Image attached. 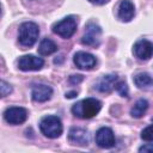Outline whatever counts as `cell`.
Masks as SVG:
<instances>
[{
  "mask_svg": "<svg viewBox=\"0 0 153 153\" xmlns=\"http://www.w3.org/2000/svg\"><path fill=\"white\" fill-rule=\"evenodd\" d=\"M44 65V60L42 57L35 55H24L18 60V68L23 72L29 71H39Z\"/></svg>",
  "mask_w": 153,
  "mask_h": 153,
  "instance_id": "obj_7",
  "label": "cell"
},
{
  "mask_svg": "<svg viewBox=\"0 0 153 153\" xmlns=\"http://www.w3.org/2000/svg\"><path fill=\"white\" fill-rule=\"evenodd\" d=\"M39 36V27L33 22L20 24L18 30V41L23 47H32Z\"/></svg>",
  "mask_w": 153,
  "mask_h": 153,
  "instance_id": "obj_2",
  "label": "cell"
},
{
  "mask_svg": "<svg viewBox=\"0 0 153 153\" xmlns=\"http://www.w3.org/2000/svg\"><path fill=\"white\" fill-rule=\"evenodd\" d=\"M135 16V7L130 0H122L118 5L117 17L122 22H130Z\"/></svg>",
  "mask_w": 153,
  "mask_h": 153,
  "instance_id": "obj_14",
  "label": "cell"
},
{
  "mask_svg": "<svg viewBox=\"0 0 153 153\" xmlns=\"http://www.w3.org/2000/svg\"><path fill=\"white\" fill-rule=\"evenodd\" d=\"M0 93H1V97H6L7 94H10L12 92V87L10 84H7L5 80H1V84H0Z\"/></svg>",
  "mask_w": 153,
  "mask_h": 153,
  "instance_id": "obj_20",
  "label": "cell"
},
{
  "mask_svg": "<svg viewBox=\"0 0 153 153\" xmlns=\"http://www.w3.org/2000/svg\"><path fill=\"white\" fill-rule=\"evenodd\" d=\"M147 109H148V102L146 99L141 98V99L136 100L134 106L130 109V115L134 118H140L143 116V114L147 111Z\"/></svg>",
  "mask_w": 153,
  "mask_h": 153,
  "instance_id": "obj_17",
  "label": "cell"
},
{
  "mask_svg": "<svg viewBox=\"0 0 153 153\" xmlns=\"http://www.w3.org/2000/svg\"><path fill=\"white\" fill-rule=\"evenodd\" d=\"M78 93H76V91H72V92H68V93H66V98H73V97H75Z\"/></svg>",
  "mask_w": 153,
  "mask_h": 153,
  "instance_id": "obj_24",
  "label": "cell"
},
{
  "mask_svg": "<svg viewBox=\"0 0 153 153\" xmlns=\"http://www.w3.org/2000/svg\"><path fill=\"white\" fill-rule=\"evenodd\" d=\"M76 26H78L76 18L73 16H68L53 25V32L62 38H71L75 33Z\"/></svg>",
  "mask_w": 153,
  "mask_h": 153,
  "instance_id": "obj_4",
  "label": "cell"
},
{
  "mask_svg": "<svg viewBox=\"0 0 153 153\" xmlns=\"http://www.w3.org/2000/svg\"><path fill=\"white\" fill-rule=\"evenodd\" d=\"M73 61H74V65L79 69H84V71H90V69L94 68L97 65V59L92 54L86 53V51L75 53Z\"/></svg>",
  "mask_w": 153,
  "mask_h": 153,
  "instance_id": "obj_9",
  "label": "cell"
},
{
  "mask_svg": "<svg viewBox=\"0 0 153 153\" xmlns=\"http://www.w3.org/2000/svg\"><path fill=\"white\" fill-rule=\"evenodd\" d=\"M51 94H53V88L50 86H48V85L37 84V85L32 86L31 97H32L33 102H37V103L47 102V100H49L51 98Z\"/></svg>",
  "mask_w": 153,
  "mask_h": 153,
  "instance_id": "obj_11",
  "label": "cell"
},
{
  "mask_svg": "<svg viewBox=\"0 0 153 153\" xmlns=\"http://www.w3.org/2000/svg\"><path fill=\"white\" fill-rule=\"evenodd\" d=\"M91 4H93V5H105V4H108L110 0H88Z\"/></svg>",
  "mask_w": 153,
  "mask_h": 153,
  "instance_id": "obj_23",
  "label": "cell"
},
{
  "mask_svg": "<svg viewBox=\"0 0 153 153\" xmlns=\"http://www.w3.org/2000/svg\"><path fill=\"white\" fill-rule=\"evenodd\" d=\"M139 152H153V143L143 145L139 148Z\"/></svg>",
  "mask_w": 153,
  "mask_h": 153,
  "instance_id": "obj_22",
  "label": "cell"
},
{
  "mask_svg": "<svg viewBox=\"0 0 153 153\" xmlns=\"http://www.w3.org/2000/svg\"><path fill=\"white\" fill-rule=\"evenodd\" d=\"M100 109H102L100 100L96 98H86L75 103L72 106V112L75 117L87 120V118L94 117L100 111Z\"/></svg>",
  "mask_w": 153,
  "mask_h": 153,
  "instance_id": "obj_1",
  "label": "cell"
},
{
  "mask_svg": "<svg viewBox=\"0 0 153 153\" xmlns=\"http://www.w3.org/2000/svg\"><path fill=\"white\" fill-rule=\"evenodd\" d=\"M141 139L145 140V141L153 142V124L146 127V128L141 131Z\"/></svg>",
  "mask_w": 153,
  "mask_h": 153,
  "instance_id": "obj_18",
  "label": "cell"
},
{
  "mask_svg": "<svg viewBox=\"0 0 153 153\" xmlns=\"http://www.w3.org/2000/svg\"><path fill=\"white\" fill-rule=\"evenodd\" d=\"M134 55L140 60H149L153 56V43L147 39H140L134 44Z\"/></svg>",
  "mask_w": 153,
  "mask_h": 153,
  "instance_id": "obj_10",
  "label": "cell"
},
{
  "mask_svg": "<svg viewBox=\"0 0 153 153\" xmlns=\"http://www.w3.org/2000/svg\"><path fill=\"white\" fill-rule=\"evenodd\" d=\"M68 140L73 145L87 146L90 142V134L86 129L82 128H71L68 133Z\"/></svg>",
  "mask_w": 153,
  "mask_h": 153,
  "instance_id": "obj_12",
  "label": "cell"
},
{
  "mask_svg": "<svg viewBox=\"0 0 153 153\" xmlns=\"http://www.w3.org/2000/svg\"><path fill=\"white\" fill-rule=\"evenodd\" d=\"M117 82V75L116 74H106L103 75L94 85V88L103 93H109L115 88V85Z\"/></svg>",
  "mask_w": 153,
  "mask_h": 153,
  "instance_id": "obj_13",
  "label": "cell"
},
{
  "mask_svg": "<svg viewBox=\"0 0 153 153\" xmlns=\"http://www.w3.org/2000/svg\"><path fill=\"white\" fill-rule=\"evenodd\" d=\"M96 143L100 148H112L116 145L114 131L108 127H102L96 133Z\"/></svg>",
  "mask_w": 153,
  "mask_h": 153,
  "instance_id": "obj_8",
  "label": "cell"
},
{
  "mask_svg": "<svg viewBox=\"0 0 153 153\" xmlns=\"http://www.w3.org/2000/svg\"><path fill=\"white\" fill-rule=\"evenodd\" d=\"M39 129L44 136H47L49 139H56L62 134L63 127H62L61 120L57 116L49 115L41 120Z\"/></svg>",
  "mask_w": 153,
  "mask_h": 153,
  "instance_id": "obj_3",
  "label": "cell"
},
{
  "mask_svg": "<svg viewBox=\"0 0 153 153\" xmlns=\"http://www.w3.org/2000/svg\"><path fill=\"white\" fill-rule=\"evenodd\" d=\"M115 90L120 93V96H122V97H128L129 91H128V86H127V84H126L124 81H117L116 85H115Z\"/></svg>",
  "mask_w": 153,
  "mask_h": 153,
  "instance_id": "obj_19",
  "label": "cell"
},
{
  "mask_svg": "<svg viewBox=\"0 0 153 153\" xmlns=\"http://www.w3.org/2000/svg\"><path fill=\"white\" fill-rule=\"evenodd\" d=\"M82 79H84L82 75H71V76H69V82H71L72 85H75V84L81 82Z\"/></svg>",
  "mask_w": 153,
  "mask_h": 153,
  "instance_id": "obj_21",
  "label": "cell"
},
{
  "mask_svg": "<svg viewBox=\"0 0 153 153\" xmlns=\"http://www.w3.org/2000/svg\"><path fill=\"white\" fill-rule=\"evenodd\" d=\"M134 82L139 88H153V76L148 73H139L134 76Z\"/></svg>",
  "mask_w": 153,
  "mask_h": 153,
  "instance_id": "obj_16",
  "label": "cell"
},
{
  "mask_svg": "<svg viewBox=\"0 0 153 153\" xmlns=\"http://www.w3.org/2000/svg\"><path fill=\"white\" fill-rule=\"evenodd\" d=\"M4 118L10 124H13V126L22 124L27 118V111L22 106H11L5 110Z\"/></svg>",
  "mask_w": 153,
  "mask_h": 153,
  "instance_id": "obj_6",
  "label": "cell"
},
{
  "mask_svg": "<svg viewBox=\"0 0 153 153\" xmlns=\"http://www.w3.org/2000/svg\"><path fill=\"white\" fill-rule=\"evenodd\" d=\"M100 36H102L100 26L93 22H88L85 26V32L81 37V43L96 48L100 43Z\"/></svg>",
  "mask_w": 153,
  "mask_h": 153,
  "instance_id": "obj_5",
  "label": "cell"
},
{
  "mask_svg": "<svg viewBox=\"0 0 153 153\" xmlns=\"http://www.w3.org/2000/svg\"><path fill=\"white\" fill-rule=\"evenodd\" d=\"M55 51H57V45L55 44L54 41H51L50 38H43L39 43L38 47V54L42 56H48L54 54Z\"/></svg>",
  "mask_w": 153,
  "mask_h": 153,
  "instance_id": "obj_15",
  "label": "cell"
}]
</instances>
